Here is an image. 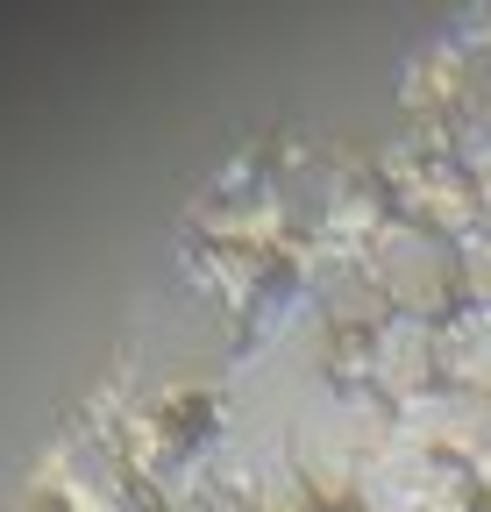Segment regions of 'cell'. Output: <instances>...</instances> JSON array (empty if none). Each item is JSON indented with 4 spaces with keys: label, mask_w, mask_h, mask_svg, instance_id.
<instances>
[{
    "label": "cell",
    "mask_w": 491,
    "mask_h": 512,
    "mask_svg": "<svg viewBox=\"0 0 491 512\" xmlns=\"http://www.w3.org/2000/svg\"><path fill=\"white\" fill-rule=\"evenodd\" d=\"M470 477L420 448H385L363 463V512H470Z\"/></svg>",
    "instance_id": "1"
},
{
    "label": "cell",
    "mask_w": 491,
    "mask_h": 512,
    "mask_svg": "<svg viewBox=\"0 0 491 512\" xmlns=\"http://www.w3.org/2000/svg\"><path fill=\"white\" fill-rule=\"evenodd\" d=\"M399 441L406 448H420V456H484L491 448V406L484 399H470V392H420V399H406L399 406Z\"/></svg>",
    "instance_id": "2"
},
{
    "label": "cell",
    "mask_w": 491,
    "mask_h": 512,
    "mask_svg": "<svg viewBox=\"0 0 491 512\" xmlns=\"http://www.w3.org/2000/svg\"><path fill=\"white\" fill-rule=\"evenodd\" d=\"M378 271H385V285H392L413 313H427V306L449 299V249H442L435 235H420V228H392V235L378 242Z\"/></svg>",
    "instance_id": "3"
},
{
    "label": "cell",
    "mask_w": 491,
    "mask_h": 512,
    "mask_svg": "<svg viewBox=\"0 0 491 512\" xmlns=\"http://www.w3.org/2000/svg\"><path fill=\"white\" fill-rule=\"evenodd\" d=\"M442 370L456 377V392L491 406V306H463L449 328H442Z\"/></svg>",
    "instance_id": "4"
},
{
    "label": "cell",
    "mask_w": 491,
    "mask_h": 512,
    "mask_svg": "<svg viewBox=\"0 0 491 512\" xmlns=\"http://www.w3.org/2000/svg\"><path fill=\"white\" fill-rule=\"evenodd\" d=\"M442 363V335L435 328H420V320H392L385 342H378V377L392 384L399 399H420L427 392V377H435Z\"/></svg>",
    "instance_id": "5"
},
{
    "label": "cell",
    "mask_w": 491,
    "mask_h": 512,
    "mask_svg": "<svg viewBox=\"0 0 491 512\" xmlns=\"http://www.w3.org/2000/svg\"><path fill=\"white\" fill-rule=\"evenodd\" d=\"M463 278L484 292V306H491V235H470L463 242Z\"/></svg>",
    "instance_id": "6"
},
{
    "label": "cell",
    "mask_w": 491,
    "mask_h": 512,
    "mask_svg": "<svg viewBox=\"0 0 491 512\" xmlns=\"http://www.w3.org/2000/svg\"><path fill=\"white\" fill-rule=\"evenodd\" d=\"M477 484L491 491V448H484V456H477Z\"/></svg>",
    "instance_id": "7"
}]
</instances>
